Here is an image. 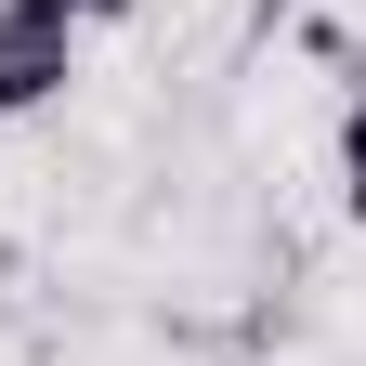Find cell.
Here are the masks:
<instances>
[{
  "instance_id": "7a4b0ae2",
  "label": "cell",
  "mask_w": 366,
  "mask_h": 366,
  "mask_svg": "<svg viewBox=\"0 0 366 366\" xmlns=\"http://www.w3.org/2000/svg\"><path fill=\"white\" fill-rule=\"evenodd\" d=\"M340 209L366 222V79L340 92Z\"/></svg>"
},
{
  "instance_id": "6da1fadb",
  "label": "cell",
  "mask_w": 366,
  "mask_h": 366,
  "mask_svg": "<svg viewBox=\"0 0 366 366\" xmlns=\"http://www.w3.org/2000/svg\"><path fill=\"white\" fill-rule=\"evenodd\" d=\"M66 79H79V26H53V14H0V118L66 105Z\"/></svg>"
},
{
  "instance_id": "3957f363",
  "label": "cell",
  "mask_w": 366,
  "mask_h": 366,
  "mask_svg": "<svg viewBox=\"0 0 366 366\" xmlns=\"http://www.w3.org/2000/svg\"><path fill=\"white\" fill-rule=\"evenodd\" d=\"M0 14H53V26H79V14H92V0H0Z\"/></svg>"
},
{
  "instance_id": "277c9868",
  "label": "cell",
  "mask_w": 366,
  "mask_h": 366,
  "mask_svg": "<svg viewBox=\"0 0 366 366\" xmlns=\"http://www.w3.org/2000/svg\"><path fill=\"white\" fill-rule=\"evenodd\" d=\"M274 14H301V0H249V26H274Z\"/></svg>"
}]
</instances>
